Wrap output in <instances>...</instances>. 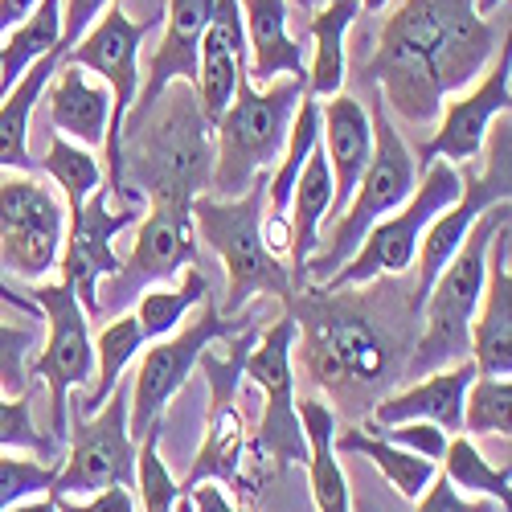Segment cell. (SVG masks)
Returning <instances> with one entry per match:
<instances>
[{"mask_svg":"<svg viewBox=\"0 0 512 512\" xmlns=\"http://www.w3.org/2000/svg\"><path fill=\"white\" fill-rule=\"evenodd\" d=\"M500 33L476 13V0H406L381 25L365 74L386 115L435 127L443 103L488 70Z\"/></svg>","mask_w":512,"mask_h":512,"instance_id":"1","label":"cell"},{"mask_svg":"<svg viewBox=\"0 0 512 512\" xmlns=\"http://www.w3.org/2000/svg\"><path fill=\"white\" fill-rule=\"evenodd\" d=\"M295 340H304L308 373L336 402H377L386 386L406 373L410 349L398 332L361 300L357 287H300L291 295Z\"/></svg>","mask_w":512,"mask_h":512,"instance_id":"2","label":"cell"},{"mask_svg":"<svg viewBox=\"0 0 512 512\" xmlns=\"http://www.w3.org/2000/svg\"><path fill=\"white\" fill-rule=\"evenodd\" d=\"M512 222V205L496 201L467 230L455 259L443 267L435 279L431 295L422 300V332L406 357V377H426L443 369L447 361H472V316L484 295V275H488V246L500 226Z\"/></svg>","mask_w":512,"mask_h":512,"instance_id":"3","label":"cell"},{"mask_svg":"<svg viewBox=\"0 0 512 512\" xmlns=\"http://www.w3.org/2000/svg\"><path fill=\"white\" fill-rule=\"evenodd\" d=\"M267 177L263 173L242 197H209L197 193L189 213L193 230L226 267V300L222 316H238L250 295H279L291 300V271L279 254L263 242V209H267Z\"/></svg>","mask_w":512,"mask_h":512,"instance_id":"4","label":"cell"},{"mask_svg":"<svg viewBox=\"0 0 512 512\" xmlns=\"http://www.w3.org/2000/svg\"><path fill=\"white\" fill-rule=\"evenodd\" d=\"M304 95V82L275 78L267 87H250L242 78L234 103L213 123V168L209 189L213 197H242L254 181L279 164L287 127L295 115V103Z\"/></svg>","mask_w":512,"mask_h":512,"instance_id":"5","label":"cell"},{"mask_svg":"<svg viewBox=\"0 0 512 512\" xmlns=\"http://www.w3.org/2000/svg\"><path fill=\"white\" fill-rule=\"evenodd\" d=\"M373 152H369V164L365 173L349 197V205L336 213V226H332V238L324 250H316L308 267H304V279L308 283H324L332 271H340L353 250L365 242V234L386 218V213H394L418 185V156L414 148L398 136V127L390 123L386 107H381V99L373 95Z\"/></svg>","mask_w":512,"mask_h":512,"instance_id":"6","label":"cell"},{"mask_svg":"<svg viewBox=\"0 0 512 512\" xmlns=\"http://www.w3.org/2000/svg\"><path fill=\"white\" fill-rule=\"evenodd\" d=\"M459 193H463L459 164H447V160L422 164L414 193L394 213H386V218L365 234V242L353 250V259L340 271H332L320 287H332V291L365 287V283H377L381 275H406L414 267V250H418L422 230L431 226Z\"/></svg>","mask_w":512,"mask_h":512,"instance_id":"7","label":"cell"},{"mask_svg":"<svg viewBox=\"0 0 512 512\" xmlns=\"http://www.w3.org/2000/svg\"><path fill=\"white\" fill-rule=\"evenodd\" d=\"M148 25H136L119 5H107L95 25L82 33L74 46L66 50V62L91 70L103 87L111 91V119H107V136H103V152H107V193L132 201L123 185V127L132 115L136 99H140V46H144Z\"/></svg>","mask_w":512,"mask_h":512,"instance_id":"8","label":"cell"},{"mask_svg":"<svg viewBox=\"0 0 512 512\" xmlns=\"http://www.w3.org/2000/svg\"><path fill=\"white\" fill-rule=\"evenodd\" d=\"M173 95L168 107L152 119L148 136H136V160L132 173L140 177V189L152 197H185L193 201L209 185L213 168V127L197 107L193 91H177V82H168Z\"/></svg>","mask_w":512,"mask_h":512,"instance_id":"9","label":"cell"},{"mask_svg":"<svg viewBox=\"0 0 512 512\" xmlns=\"http://www.w3.org/2000/svg\"><path fill=\"white\" fill-rule=\"evenodd\" d=\"M189 205L193 201L185 197H152L148 218H140L132 254L119 259V271L99 283V316L127 312L148 287L177 279L197 259V230Z\"/></svg>","mask_w":512,"mask_h":512,"instance_id":"10","label":"cell"},{"mask_svg":"<svg viewBox=\"0 0 512 512\" xmlns=\"http://www.w3.org/2000/svg\"><path fill=\"white\" fill-rule=\"evenodd\" d=\"M246 324H250L246 316L242 320L238 316H222L218 304L205 295L197 320H189L181 332L160 336V345H152L144 353V361H140V369L132 377V390H127V426H132V439L136 443L144 439L148 426L160 422V414L168 410V402H173L185 390V381L197 369L201 353L209 345H218L222 336L242 332Z\"/></svg>","mask_w":512,"mask_h":512,"instance_id":"11","label":"cell"},{"mask_svg":"<svg viewBox=\"0 0 512 512\" xmlns=\"http://www.w3.org/2000/svg\"><path fill=\"white\" fill-rule=\"evenodd\" d=\"M41 308V320L50 328V340L41 357L29 365L50 390V435L62 443L70 431V394L87 390L95 381V336H91V316L82 312L78 295L66 283H46L25 291Z\"/></svg>","mask_w":512,"mask_h":512,"instance_id":"12","label":"cell"},{"mask_svg":"<svg viewBox=\"0 0 512 512\" xmlns=\"http://www.w3.org/2000/svg\"><path fill=\"white\" fill-rule=\"evenodd\" d=\"M295 316H279L263 336L259 345H250L242 377L250 386L263 390V418L259 431H254V451L259 459H271L275 472H287L291 463H308V439L300 414H295Z\"/></svg>","mask_w":512,"mask_h":512,"instance_id":"13","label":"cell"},{"mask_svg":"<svg viewBox=\"0 0 512 512\" xmlns=\"http://www.w3.org/2000/svg\"><path fill=\"white\" fill-rule=\"evenodd\" d=\"M66 238L62 197L21 173H0V271L17 279H46L58 267Z\"/></svg>","mask_w":512,"mask_h":512,"instance_id":"14","label":"cell"},{"mask_svg":"<svg viewBox=\"0 0 512 512\" xmlns=\"http://www.w3.org/2000/svg\"><path fill=\"white\" fill-rule=\"evenodd\" d=\"M127 390L115 386L95 414H74V447L62 459L50 496H82L99 488H136V439L127 426Z\"/></svg>","mask_w":512,"mask_h":512,"instance_id":"15","label":"cell"},{"mask_svg":"<svg viewBox=\"0 0 512 512\" xmlns=\"http://www.w3.org/2000/svg\"><path fill=\"white\" fill-rule=\"evenodd\" d=\"M140 218L144 213L132 205L111 209L107 185L95 189L78 209H70V230L62 238L58 267H62V283L78 295V304L87 316H99V283L119 271V254H115L119 230L136 226Z\"/></svg>","mask_w":512,"mask_h":512,"instance_id":"16","label":"cell"},{"mask_svg":"<svg viewBox=\"0 0 512 512\" xmlns=\"http://www.w3.org/2000/svg\"><path fill=\"white\" fill-rule=\"evenodd\" d=\"M508 95H512V66H508V37H504V50L488 66L480 87L476 91H459L455 99L443 103V111H439L443 119L435 123V136L418 148V160L422 164H431V160H447V164L480 160L488 127L500 115H508Z\"/></svg>","mask_w":512,"mask_h":512,"instance_id":"17","label":"cell"},{"mask_svg":"<svg viewBox=\"0 0 512 512\" xmlns=\"http://www.w3.org/2000/svg\"><path fill=\"white\" fill-rule=\"evenodd\" d=\"M476 381V365L459 361L455 369H435L414 386L394 390L369 406L365 426H398V422H435L447 435H463V394Z\"/></svg>","mask_w":512,"mask_h":512,"instance_id":"18","label":"cell"},{"mask_svg":"<svg viewBox=\"0 0 512 512\" xmlns=\"http://www.w3.org/2000/svg\"><path fill=\"white\" fill-rule=\"evenodd\" d=\"M508 242L512 230L500 226L488 246L484 295L472 316V365L488 377L512 373V275H508Z\"/></svg>","mask_w":512,"mask_h":512,"instance_id":"19","label":"cell"},{"mask_svg":"<svg viewBox=\"0 0 512 512\" xmlns=\"http://www.w3.org/2000/svg\"><path fill=\"white\" fill-rule=\"evenodd\" d=\"M320 148L332 173V218H336L349 205L373 152V123L361 99L336 91L320 103Z\"/></svg>","mask_w":512,"mask_h":512,"instance_id":"20","label":"cell"},{"mask_svg":"<svg viewBox=\"0 0 512 512\" xmlns=\"http://www.w3.org/2000/svg\"><path fill=\"white\" fill-rule=\"evenodd\" d=\"M242 5V29L250 50V87H267L275 78H308V54L287 29V0H238Z\"/></svg>","mask_w":512,"mask_h":512,"instance_id":"21","label":"cell"},{"mask_svg":"<svg viewBox=\"0 0 512 512\" xmlns=\"http://www.w3.org/2000/svg\"><path fill=\"white\" fill-rule=\"evenodd\" d=\"M213 17V0H168V17L160 46L148 62L144 95L136 99L140 111H152L156 99L168 91V82H193L197 78V54H201V33Z\"/></svg>","mask_w":512,"mask_h":512,"instance_id":"22","label":"cell"},{"mask_svg":"<svg viewBox=\"0 0 512 512\" xmlns=\"http://www.w3.org/2000/svg\"><path fill=\"white\" fill-rule=\"evenodd\" d=\"M46 99H50V123L58 136L82 148H103L107 119H111V91L103 82H95L91 70L62 58V66L54 70L46 87Z\"/></svg>","mask_w":512,"mask_h":512,"instance_id":"23","label":"cell"},{"mask_svg":"<svg viewBox=\"0 0 512 512\" xmlns=\"http://www.w3.org/2000/svg\"><path fill=\"white\" fill-rule=\"evenodd\" d=\"M295 414H300L304 439H308V480H312V500L316 512H353L349 496V476L336 459V414L320 398H295Z\"/></svg>","mask_w":512,"mask_h":512,"instance_id":"24","label":"cell"},{"mask_svg":"<svg viewBox=\"0 0 512 512\" xmlns=\"http://www.w3.org/2000/svg\"><path fill=\"white\" fill-rule=\"evenodd\" d=\"M62 58L66 50L37 58L13 82V91L0 99V173H29V168H37V160L29 156V119L37 111V99L46 95L54 70L62 66Z\"/></svg>","mask_w":512,"mask_h":512,"instance_id":"25","label":"cell"},{"mask_svg":"<svg viewBox=\"0 0 512 512\" xmlns=\"http://www.w3.org/2000/svg\"><path fill=\"white\" fill-rule=\"evenodd\" d=\"M361 5L357 0H324L308 17L312 25V66L304 78V91L312 99H328L345 87L349 74V29L357 21Z\"/></svg>","mask_w":512,"mask_h":512,"instance_id":"26","label":"cell"},{"mask_svg":"<svg viewBox=\"0 0 512 512\" xmlns=\"http://www.w3.org/2000/svg\"><path fill=\"white\" fill-rule=\"evenodd\" d=\"M332 447H336V451H345V455H361V459H369L377 472L386 476V484H390L398 496H406V500H418L422 488L431 484L435 472H439V463L422 459V455H414V451H402V447L386 443L381 435L365 431V426H349L345 435L336 431Z\"/></svg>","mask_w":512,"mask_h":512,"instance_id":"27","label":"cell"},{"mask_svg":"<svg viewBox=\"0 0 512 512\" xmlns=\"http://www.w3.org/2000/svg\"><path fill=\"white\" fill-rule=\"evenodd\" d=\"M54 50H62V0H37V9L0 41V99L37 58Z\"/></svg>","mask_w":512,"mask_h":512,"instance_id":"28","label":"cell"},{"mask_svg":"<svg viewBox=\"0 0 512 512\" xmlns=\"http://www.w3.org/2000/svg\"><path fill=\"white\" fill-rule=\"evenodd\" d=\"M144 345H148V340H144V332H140L132 312L111 316V324L95 336V381L87 386V394L74 398V414H95L111 398V390L119 386L127 361H136V353Z\"/></svg>","mask_w":512,"mask_h":512,"instance_id":"29","label":"cell"},{"mask_svg":"<svg viewBox=\"0 0 512 512\" xmlns=\"http://www.w3.org/2000/svg\"><path fill=\"white\" fill-rule=\"evenodd\" d=\"M209 295V279L197 271V263H189L181 271V283L177 287H148L140 300H136V324L144 332V340H160L168 332H177L185 324V316L193 308H201V300Z\"/></svg>","mask_w":512,"mask_h":512,"instance_id":"30","label":"cell"},{"mask_svg":"<svg viewBox=\"0 0 512 512\" xmlns=\"http://www.w3.org/2000/svg\"><path fill=\"white\" fill-rule=\"evenodd\" d=\"M37 168H41L46 177H54V185L62 189V197L70 201V209H78L95 189L107 185V181H103V164L95 160V152L82 148V144H74V140H66V136H58V132H54L46 156L37 160Z\"/></svg>","mask_w":512,"mask_h":512,"instance_id":"31","label":"cell"},{"mask_svg":"<svg viewBox=\"0 0 512 512\" xmlns=\"http://www.w3.org/2000/svg\"><path fill=\"white\" fill-rule=\"evenodd\" d=\"M443 476L459 488V492H476V496H492L500 504H508V463L504 467H492L484 459V451L472 443V435H451L447 439V451H443Z\"/></svg>","mask_w":512,"mask_h":512,"instance_id":"32","label":"cell"},{"mask_svg":"<svg viewBox=\"0 0 512 512\" xmlns=\"http://www.w3.org/2000/svg\"><path fill=\"white\" fill-rule=\"evenodd\" d=\"M508 418H512V381L476 373V381L463 394V435L508 439Z\"/></svg>","mask_w":512,"mask_h":512,"instance_id":"33","label":"cell"},{"mask_svg":"<svg viewBox=\"0 0 512 512\" xmlns=\"http://www.w3.org/2000/svg\"><path fill=\"white\" fill-rule=\"evenodd\" d=\"M132 492L144 500V512H173L181 500L177 476L168 472L164 459H160V422L148 426L140 447H136V488Z\"/></svg>","mask_w":512,"mask_h":512,"instance_id":"34","label":"cell"},{"mask_svg":"<svg viewBox=\"0 0 512 512\" xmlns=\"http://www.w3.org/2000/svg\"><path fill=\"white\" fill-rule=\"evenodd\" d=\"M0 447L29 451V455H37L41 463H58V439H54V435H41L37 426H33L29 394H17V398L0 394Z\"/></svg>","mask_w":512,"mask_h":512,"instance_id":"35","label":"cell"},{"mask_svg":"<svg viewBox=\"0 0 512 512\" xmlns=\"http://www.w3.org/2000/svg\"><path fill=\"white\" fill-rule=\"evenodd\" d=\"M62 463H41V459H21V455H0V512L21 504V500H33L54 488V476H58Z\"/></svg>","mask_w":512,"mask_h":512,"instance_id":"36","label":"cell"},{"mask_svg":"<svg viewBox=\"0 0 512 512\" xmlns=\"http://www.w3.org/2000/svg\"><path fill=\"white\" fill-rule=\"evenodd\" d=\"M365 431H373V435H381L386 443H394V447H402V451H414V455H422V459H431V463H439L443 459V451H447V431L443 426H435V422H398V426H365Z\"/></svg>","mask_w":512,"mask_h":512,"instance_id":"37","label":"cell"},{"mask_svg":"<svg viewBox=\"0 0 512 512\" xmlns=\"http://www.w3.org/2000/svg\"><path fill=\"white\" fill-rule=\"evenodd\" d=\"M33 349V328L0 320V390L25 394V361Z\"/></svg>","mask_w":512,"mask_h":512,"instance_id":"38","label":"cell"},{"mask_svg":"<svg viewBox=\"0 0 512 512\" xmlns=\"http://www.w3.org/2000/svg\"><path fill=\"white\" fill-rule=\"evenodd\" d=\"M414 512H508V504H500V500H467L443 472H435V480L422 488V496H418V508Z\"/></svg>","mask_w":512,"mask_h":512,"instance_id":"39","label":"cell"},{"mask_svg":"<svg viewBox=\"0 0 512 512\" xmlns=\"http://www.w3.org/2000/svg\"><path fill=\"white\" fill-rule=\"evenodd\" d=\"M58 512H136V492L132 488H99L95 500H70L54 496Z\"/></svg>","mask_w":512,"mask_h":512,"instance_id":"40","label":"cell"},{"mask_svg":"<svg viewBox=\"0 0 512 512\" xmlns=\"http://www.w3.org/2000/svg\"><path fill=\"white\" fill-rule=\"evenodd\" d=\"M111 5V0H62V50H70L74 41L95 25V17Z\"/></svg>","mask_w":512,"mask_h":512,"instance_id":"41","label":"cell"},{"mask_svg":"<svg viewBox=\"0 0 512 512\" xmlns=\"http://www.w3.org/2000/svg\"><path fill=\"white\" fill-rule=\"evenodd\" d=\"M185 496H189L193 512H242V508L226 496V488H222L218 480H201V484H193Z\"/></svg>","mask_w":512,"mask_h":512,"instance_id":"42","label":"cell"},{"mask_svg":"<svg viewBox=\"0 0 512 512\" xmlns=\"http://www.w3.org/2000/svg\"><path fill=\"white\" fill-rule=\"evenodd\" d=\"M33 9H37V0H0V41H5Z\"/></svg>","mask_w":512,"mask_h":512,"instance_id":"43","label":"cell"},{"mask_svg":"<svg viewBox=\"0 0 512 512\" xmlns=\"http://www.w3.org/2000/svg\"><path fill=\"white\" fill-rule=\"evenodd\" d=\"M0 304H9V308H17L21 316H29V320H41V308L29 300L25 291H17V287H9L5 279H0Z\"/></svg>","mask_w":512,"mask_h":512,"instance_id":"44","label":"cell"},{"mask_svg":"<svg viewBox=\"0 0 512 512\" xmlns=\"http://www.w3.org/2000/svg\"><path fill=\"white\" fill-rule=\"evenodd\" d=\"M5 512H58V508H54V496H33V500H21Z\"/></svg>","mask_w":512,"mask_h":512,"instance_id":"45","label":"cell"},{"mask_svg":"<svg viewBox=\"0 0 512 512\" xmlns=\"http://www.w3.org/2000/svg\"><path fill=\"white\" fill-rule=\"evenodd\" d=\"M287 5H295V9H300L304 17H312V13H316V9L324 5V0H287Z\"/></svg>","mask_w":512,"mask_h":512,"instance_id":"46","label":"cell"},{"mask_svg":"<svg viewBox=\"0 0 512 512\" xmlns=\"http://www.w3.org/2000/svg\"><path fill=\"white\" fill-rule=\"evenodd\" d=\"M500 5H504V0H476V13H480V17H492Z\"/></svg>","mask_w":512,"mask_h":512,"instance_id":"47","label":"cell"},{"mask_svg":"<svg viewBox=\"0 0 512 512\" xmlns=\"http://www.w3.org/2000/svg\"><path fill=\"white\" fill-rule=\"evenodd\" d=\"M357 5H361L365 13H381V9H386V5H390V0H357Z\"/></svg>","mask_w":512,"mask_h":512,"instance_id":"48","label":"cell"},{"mask_svg":"<svg viewBox=\"0 0 512 512\" xmlns=\"http://www.w3.org/2000/svg\"><path fill=\"white\" fill-rule=\"evenodd\" d=\"M173 512H193V504H189V496H181V500H177V508H173Z\"/></svg>","mask_w":512,"mask_h":512,"instance_id":"49","label":"cell"}]
</instances>
